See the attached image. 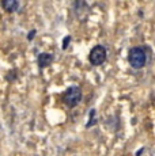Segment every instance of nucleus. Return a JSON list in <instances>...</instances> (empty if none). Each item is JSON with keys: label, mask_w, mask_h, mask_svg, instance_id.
Returning a JSON list of instances; mask_svg holds the SVG:
<instances>
[{"label": "nucleus", "mask_w": 155, "mask_h": 156, "mask_svg": "<svg viewBox=\"0 0 155 156\" xmlns=\"http://www.w3.org/2000/svg\"><path fill=\"white\" fill-rule=\"evenodd\" d=\"M2 8L8 14H14L19 10V2L18 0H2L0 2Z\"/></svg>", "instance_id": "obj_6"}, {"label": "nucleus", "mask_w": 155, "mask_h": 156, "mask_svg": "<svg viewBox=\"0 0 155 156\" xmlns=\"http://www.w3.org/2000/svg\"><path fill=\"white\" fill-rule=\"evenodd\" d=\"M95 124H97V110L91 109L90 110V118H88V122H87V125H86V128L90 129L91 126H94Z\"/></svg>", "instance_id": "obj_7"}, {"label": "nucleus", "mask_w": 155, "mask_h": 156, "mask_svg": "<svg viewBox=\"0 0 155 156\" xmlns=\"http://www.w3.org/2000/svg\"><path fill=\"white\" fill-rule=\"evenodd\" d=\"M72 8H74V12L78 18L83 16V15H86L88 12V5L87 3H86V0H74L72 3Z\"/></svg>", "instance_id": "obj_5"}, {"label": "nucleus", "mask_w": 155, "mask_h": 156, "mask_svg": "<svg viewBox=\"0 0 155 156\" xmlns=\"http://www.w3.org/2000/svg\"><path fill=\"white\" fill-rule=\"evenodd\" d=\"M53 61H55V56L50 55V53L44 52L37 56V65L40 69H45V68L50 67L53 64Z\"/></svg>", "instance_id": "obj_4"}, {"label": "nucleus", "mask_w": 155, "mask_h": 156, "mask_svg": "<svg viewBox=\"0 0 155 156\" xmlns=\"http://www.w3.org/2000/svg\"><path fill=\"white\" fill-rule=\"evenodd\" d=\"M35 33H37V31H35V30H31V31L29 33V34H27V41H33V40H34V35H35Z\"/></svg>", "instance_id": "obj_9"}, {"label": "nucleus", "mask_w": 155, "mask_h": 156, "mask_svg": "<svg viewBox=\"0 0 155 156\" xmlns=\"http://www.w3.org/2000/svg\"><path fill=\"white\" fill-rule=\"evenodd\" d=\"M70 42H71V35H65L64 40H63V42H61V49L63 50L67 49L68 45H70Z\"/></svg>", "instance_id": "obj_8"}, {"label": "nucleus", "mask_w": 155, "mask_h": 156, "mask_svg": "<svg viewBox=\"0 0 155 156\" xmlns=\"http://www.w3.org/2000/svg\"><path fill=\"white\" fill-rule=\"evenodd\" d=\"M108 58V52L103 45H95L88 53V61L93 67H99Z\"/></svg>", "instance_id": "obj_3"}, {"label": "nucleus", "mask_w": 155, "mask_h": 156, "mask_svg": "<svg viewBox=\"0 0 155 156\" xmlns=\"http://www.w3.org/2000/svg\"><path fill=\"white\" fill-rule=\"evenodd\" d=\"M148 49L147 46H133L128 52V62L135 69H142L147 64Z\"/></svg>", "instance_id": "obj_1"}, {"label": "nucleus", "mask_w": 155, "mask_h": 156, "mask_svg": "<svg viewBox=\"0 0 155 156\" xmlns=\"http://www.w3.org/2000/svg\"><path fill=\"white\" fill-rule=\"evenodd\" d=\"M82 97H83L82 88L79 86H71L63 92V102H64V105L67 107L74 109L80 103Z\"/></svg>", "instance_id": "obj_2"}]
</instances>
